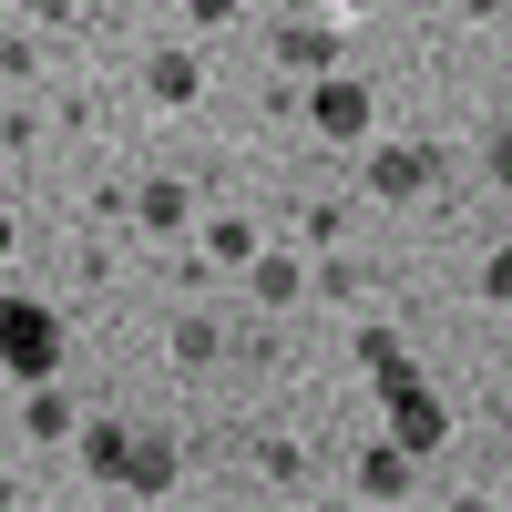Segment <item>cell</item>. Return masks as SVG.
<instances>
[{"instance_id": "12", "label": "cell", "mask_w": 512, "mask_h": 512, "mask_svg": "<svg viewBox=\"0 0 512 512\" xmlns=\"http://www.w3.org/2000/svg\"><path fill=\"white\" fill-rule=\"evenodd\" d=\"M185 11H195V21H226V11H236V0H185Z\"/></svg>"}, {"instance_id": "2", "label": "cell", "mask_w": 512, "mask_h": 512, "mask_svg": "<svg viewBox=\"0 0 512 512\" xmlns=\"http://www.w3.org/2000/svg\"><path fill=\"white\" fill-rule=\"evenodd\" d=\"M82 461H93L113 492H164L175 482V441L164 431H123V420H93V431H82Z\"/></svg>"}, {"instance_id": "1", "label": "cell", "mask_w": 512, "mask_h": 512, "mask_svg": "<svg viewBox=\"0 0 512 512\" xmlns=\"http://www.w3.org/2000/svg\"><path fill=\"white\" fill-rule=\"evenodd\" d=\"M359 359L379 369V400H390V441H400L410 461H420V451H441V431H451V410L431 400V379H420V369L400 359V338H390V328H369V338H359Z\"/></svg>"}, {"instance_id": "4", "label": "cell", "mask_w": 512, "mask_h": 512, "mask_svg": "<svg viewBox=\"0 0 512 512\" xmlns=\"http://www.w3.org/2000/svg\"><path fill=\"white\" fill-rule=\"evenodd\" d=\"M308 123L328 144H359L369 134V82H349V72H308Z\"/></svg>"}, {"instance_id": "14", "label": "cell", "mask_w": 512, "mask_h": 512, "mask_svg": "<svg viewBox=\"0 0 512 512\" xmlns=\"http://www.w3.org/2000/svg\"><path fill=\"white\" fill-rule=\"evenodd\" d=\"M21 11H62V0H21Z\"/></svg>"}, {"instance_id": "9", "label": "cell", "mask_w": 512, "mask_h": 512, "mask_svg": "<svg viewBox=\"0 0 512 512\" xmlns=\"http://www.w3.org/2000/svg\"><path fill=\"white\" fill-rule=\"evenodd\" d=\"M482 297H492V308H512V246L482 256Z\"/></svg>"}, {"instance_id": "10", "label": "cell", "mask_w": 512, "mask_h": 512, "mask_svg": "<svg viewBox=\"0 0 512 512\" xmlns=\"http://www.w3.org/2000/svg\"><path fill=\"white\" fill-rule=\"evenodd\" d=\"M175 359H216V318H185L175 328Z\"/></svg>"}, {"instance_id": "15", "label": "cell", "mask_w": 512, "mask_h": 512, "mask_svg": "<svg viewBox=\"0 0 512 512\" xmlns=\"http://www.w3.org/2000/svg\"><path fill=\"white\" fill-rule=\"evenodd\" d=\"M0 256H11V216H0Z\"/></svg>"}, {"instance_id": "11", "label": "cell", "mask_w": 512, "mask_h": 512, "mask_svg": "<svg viewBox=\"0 0 512 512\" xmlns=\"http://www.w3.org/2000/svg\"><path fill=\"white\" fill-rule=\"evenodd\" d=\"M256 297H277V308L297 297V267H287V256H267V267H256Z\"/></svg>"}, {"instance_id": "6", "label": "cell", "mask_w": 512, "mask_h": 512, "mask_svg": "<svg viewBox=\"0 0 512 512\" xmlns=\"http://www.w3.org/2000/svg\"><path fill=\"white\" fill-rule=\"evenodd\" d=\"M359 492H369V502H400V492H410V451H400V441H379V451L359 461Z\"/></svg>"}, {"instance_id": "5", "label": "cell", "mask_w": 512, "mask_h": 512, "mask_svg": "<svg viewBox=\"0 0 512 512\" xmlns=\"http://www.w3.org/2000/svg\"><path fill=\"white\" fill-rule=\"evenodd\" d=\"M420 185H431V154L420 144H379L369 154V195H420Z\"/></svg>"}, {"instance_id": "3", "label": "cell", "mask_w": 512, "mask_h": 512, "mask_svg": "<svg viewBox=\"0 0 512 512\" xmlns=\"http://www.w3.org/2000/svg\"><path fill=\"white\" fill-rule=\"evenodd\" d=\"M0 369L11 379H52L62 369V318L41 297H0Z\"/></svg>"}, {"instance_id": "13", "label": "cell", "mask_w": 512, "mask_h": 512, "mask_svg": "<svg viewBox=\"0 0 512 512\" xmlns=\"http://www.w3.org/2000/svg\"><path fill=\"white\" fill-rule=\"evenodd\" d=\"M338 11H379V0H338Z\"/></svg>"}, {"instance_id": "7", "label": "cell", "mask_w": 512, "mask_h": 512, "mask_svg": "<svg viewBox=\"0 0 512 512\" xmlns=\"http://www.w3.org/2000/svg\"><path fill=\"white\" fill-rule=\"evenodd\" d=\"M154 103H195V52H154Z\"/></svg>"}, {"instance_id": "8", "label": "cell", "mask_w": 512, "mask_h": 512, "mask_svg": "<svg viewBox=\"0 0 512 512\" xmlns=\"http://www.w3.org/2000/svg\"><path fill=\"white\" fill-rule=\"evenodd\" d=\"M205 246H216L226 267H236V256H256V226H236V216H216V226H205Z\"/></svg>"}]
</instances>
